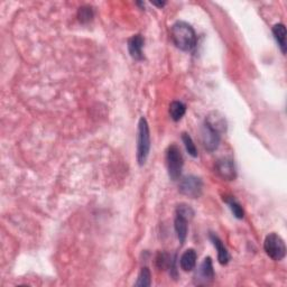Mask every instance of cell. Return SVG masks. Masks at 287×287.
I'll list each match as a JSON object with an SVG mask.
<instances>
[{"mask_svg": "<svg viewBox=\"0 0 287 287\" xmlns=\"http://www.w3.org/2000/svg\"><path fill=\"white\" fill-rule=\"evenodd\" d=\"M171 35L173 43L178 50L183 52H191L196 46V33L189 23L176 22L172 26Z\"/></svg>", "mask_w": 287, "mask_h": 287, "instance_id": "1", "label": "cell"}, {"mask_svg": "<svg viewBox=\"0 0 287 287\" xmlns=\"http://www.w3.org/2000/svg\"><path fill=\"white\" fill-rule=\"evenodd\" d=\"M150 152V131L148 122L144 117L139 119L137 131V162L139 166H143L147 161Z\"/></svg>", "mask_w": 287, "mask_h": 287, "instance_id": "2", "label": "cell"}, {"mask_svg": "<svg viewBox=\"0 0 287 287\" xmlns=\"http://www.w3.org/2000/svg\"><path fill=\"white\" fill-rule=\"evenodd\" d=\"M183 165H184V159H183L180 147L174 144L168 146L166 150V166L168 176L172 181L180 180Z\"/></svg>", "mask_w": 287, "mask_h": 287, "instance_id": "3", "label": "cell"}, {"mask_svg": "<svg viewBox=\"0 0 287 287\" xmlns=\"http://www.w3.org/2000/svg\"><path fill=\"white\" fill-rule=\"evenodd\" d=\"M263 249L272 260L280 261L286 256V246L283 238L277 233H269L263 241Z\"/></svg>", "mask_w": 287, "mask_h": 287, "instance_id": "4", "label": "cell"}, {"mask_svg": "<svg viewBox=\"0 0 287 287\" xmlns=\"http://www.w3.org/2000/svg\"><path fill=\"white\" fill-rule=\"evenodd\" d=\"M178 191L183 195L189 196L191 199H197L201 196L202 191H203V182L200 177L195 175L184 176L178 185Z\"/></svg>", "mask_w": 287, "mask_h": 287, "instance_id": "5", "label": "cell"}, {"mask_svg": "<svg viewBox=\"0 0 287 287\" xmlns=\"http://www.w3.org/2000/svg\"><path fill=\"white\" fill-rule=\"evenodd\" d=\"M214 268L211 257H205L194 276V281L197 285H206L214 279Z\"/></svg>", "mask_w": 287, "mask_h": 287, "instance_id": "6", "label": "cell"}, {"mask_svg": "<svg viewBox=\"0 0 287 287\" xmlns=\"http://www.w3.org/2000/svg\"><path fill=\"white\" fill-rule=\"evenodd\" d=\"M201 135H202V143H203V146L206 150H209V152H214V150L219 147L221 134L218 130H215L212 127L209 126L206 122H204L203 127H202Z\"/></svg>", "mask_w": 287, "mask_h": 287, "instance_id": "7", "label": "cell"}, {"mask_svg": "<svg viewBox=\"0 0 287 287\" xmlns=\"http://www.w3.org/2000/svg\"><path fill=\"white\" fill-rule=\"evenodd\" d=\"M215 171L218 175L225 181H233L237 177L236 165L232 158L222 157L215 164Z\"/></svg>", "mask_w": 287, "mask_h": 287, "instance_id": "8", "label": "cell"}, {"mask_svg": "<svg viewBox=\"0 0 287 287\" xmlns=\"http://www.w3.org/2000/svg\"><path fill=\"white\" fill-rule=\"evenodd\" d=\"M144 45H145V40L140 34H136L134 36H131L128 40L129 54L135 61L144 60V53H143Z\"/></svg>", "mask_w": 287, "mask_h": 287, "instance_id": "9", "label": "cell"}, {"mask_svg": "<svg viewBox=\"0 0 287 287\" xmlns=\"http://www.w3.org/2000/svg\"><path fill=\"white\" fill-rule=\"evenodd\" d=\"M210 239H211V241H212L213 246L215 247L216 251H218L219 262L221 263V265H227L230 260V255H229L228 249L224 246L223 241L214 233H210Z\"/></svg>", "mask_w": 287, "mask_h": 287, "instance_id": "10", "label": "cell"}, {"mask_svg": "<svg viewBox=\"0 0 287 287\" xmlns=\"http://www.w3.org/2000/svg\"><path fill=\"white\" fill-rule=\"evenodd\" d=\"M189 222L190 221L183 218L181 215H175V220H174V228H175L176 236L180 240L181 244L185 242L187 238V231H189Z\"/></svg>", "mask_w": 287, "mask_h": 287, "instance_id": "11", "label": "cell"}, {"mask_svg": "<svg viewBox=\"0 0 287 287\" xmlns=\"http://www.w3.org/2000/svg\"><path fill=\"white\" fill-rule=\"evenodd\" d=\"M197 255L194 249H187L180 258V266L184 271H191L195 268Z\"/></svg>", "mask_w": 287, "mask_h": 287, "instance_id": "12", "label": "cell"}, {"mask_svg": "<svg viewBox=\"0 0 287 287\" xmlns=\"http://www.w3.org/2000/svg\"><path fill=\"white\" fill-rule=\"evenodd\" d=\"M205 122L213 129L218 130L220 134H222L227 129V122L222 116H220L218 112H212V114L206 117Z\"/></svg>", "mask_w": 287, "mask_h": 287, "instance_id": "13", "label": "cell"}, {"mask_svg": "<svg viewBox=\"0 0 287 287\" xmlns=\"http://www.w3.org/2000/svg\"><path fill=\"white\" fill-rule=\"evenodd\" d=\"M272 35L278 44L281 53H286V28L283 24H276L272 27Z\"/></svg>", "mask_w": 287, "mask_h": 287, "instance_id": "14", "label": "cell"}, {"mask_svg": "<svg viewBox=\"0 0 287 287\" xmlns=\"http://www.w3.org/2000/svg\"><path fill=\"white\" fill-rule=\"evenodd\" d=\"M186 112V106L181 101H173L169 105V115L174 121H180Z\"/></svg>", "mask_w": 287, "mask_h": 287, "instance_id": "15", "label": "cell"}, {"mask_svg": "<svg viewBox=\"0 0 287 287\" xmlns=\"http://www.w3.org/2000/svg\"><path fill=\"white\" fill-rule=\"evenodd\" d=\"M223 201H225V203L229 205L230 210H231L232 214L234 215V218H237L239 220L243 219L244 211L242 209L241 204H240L239 202L236 199H234L233 196H227V197H225V199L223 197Z\"/></svg>", "mask_w": 287, "mask_h": 287, "instance_id": "16", "label": "cell"}, {"mask_svg": "<svg viewBox=\"0 0 287 287\" xmlns=\"http://www.w3.org/2000/svg\"><path fill=\"white\" fill-rule=\"evenodd\" d=\"M152 284V272H150L148 267H143L140 269L138 275L137 281L135 283V286L138 287H148Z\"/></svg>", "mask_w": 287, "mask_h": 287, "instance_id": "17", "label": "cell"}, {"mask_svg": "<svg viewBox=\"0 0 287 287\" xmlns=\"http://www.w3.org/2000/svg\"><path fill=\"white\" fill-rule=\"evenodd\" d=\"M182 140H183V143H184L185 149H186V152L189 153V155H191V156L194 157V158L197 157L196 146H195L194 142H193L191 136L186 133H183L182 134Z\"/></svg>", "mask_w": 287, "mask_h": 287, "instance_id": "18", "label": "cell"}, {"mask_svg": "<svg viewBox=\"0 0 287 287\" xmlns=\"http://www.w3.org/2000/svg\"><path fill=\"white\" fill-rule=\"evenodd\" d=\"M78 18L79 21L83 23V24H86V23H89L90 21H92L93 18V11L91 7L89 6H82L79 8L78 11Z\"/></svg>", "mask_w": 287, "mask_h": 287, "instance_id": "19", "label": "cell"}, {"mask_svg": "<svg viewBox=\"0 0 287 287\" xmlns=\"http://www.w3.org/2000/svg\"><path fill=\"white\" fill-rule=\"evenodd\" d=\"M176 214L177 215H181L183 218L187 219L189 221H191L193 218H194V210H193L190 205H187L185 203H181L177 205L176 208Z\"/></svg>", "mask_w": 287, "mask_h": 287, "instance_id": "20", "label": "cell"}, {"mask_svg": "<svg viewBox=\"0 0 287 287\" xmlns=\"http://www.w3.org/2000/svg\"><path fill=\"white\" fill-rule=\"evenodd\" d=\"M165 4H166L165 2H163V3H153L154 6H157V7H161V8L165 6Z\"/></svg>", "mask_w": 287, "mask_h": 287, "instance_id": "21", "label": "cell"}]
</instances>
